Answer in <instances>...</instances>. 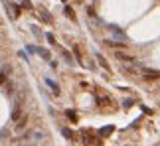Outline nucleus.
Returning a JSON list of instances; mask_svg holds the SVG:
<instances>
[{
  "label": "nucleus",
  "mask_w": 160,
  "mask_h": 146,
  "mask_svg": "<svg viewBox=\"0 0 160 146\" xmlns=\"http://www.w3.org/2000/svg\"><path fill=\"white\" fill-rule=\"evenodd\" d=\"M65 115H67V119H71V120H73V123H75V120H77V116H75V112H73V111H67Z\"/></svg>",
  "instance_id": "10"
},
{
  "label": "nucleus",
  "mask_w": 160,
  "mask_h": 146,
  "mask_svg": "<svg viewBox=\"0 0 160 146\" xmlns=\"http://www.w3.org/2000/svg\"><path fill=\"white\" fill-rule=\"evenodd\" d=\"M45 83H48V85L52 87V91H53L56 95H60V85H56V83H53L52 79H45Z\"/></svg>",
  "instance_id": "5"
},
{
  "label": "nucleus",
  "mask_w": 160,
  "mask_h": 146,
  "mask_svg": "<svg viewBox=\"0 0 160 146\" xmlns=\"http://www.w3.org/2000/svg\"><path fill=\"white\" fill-rule=\"evenodd\" d=\"M117 59L119 61H125V63H134V57L133 55H129V53H123V52H117Z\"/></svg>",
  "instance_id": "3"
},
{
  "label": "nucleus",
  "mask_w": 160,
  "mask_h": 146,
  "mask_svg": "<svg viewBox=\"0 0 160 146\" xmlns=\"http://www.w3.org/2000/svg\"><path fill=\"white\" fill-rule=\"evenodd\" d=\"M40 16H42V18L45 20V22H52V18H49V16L45 14V10H42V12H40Z\"/></svg>",
  "instance_id": "11"
},
{
  "label": "nucleus",
  "mask_w": 160,
  "mask_h": 146,
  "mask_svg": "<svg viewBox=\"0 0 160 146\" xmlns=\"http://www.w3.org/2000/svg\"><path fill=\"white\" fill-rule=\"evenodd\" d=\"M20 119V105L14 107V112H12V120H18Z\"/></svg>",
  "instance_id": "6"
},
{
  "label": "nucleus",
  "mask_w": 160,
  "mask_h": 146,
  "mask_svg": "<svg viewBox=\"0 0 160 146\" xmlns=\"http://www.w3.org/2000/svg\"><path fill=\"white\" fill-rule=\"evenodd\" d=\"M65 14H67V18H71V20H75V14H73V10H71L69 6L65 8Z\"/></svg>",
  "instance_id": "9"
},
{
  "label": "nucleus",
  "mask_w": 160,
  "mask_h": 146,
  "mask_svg": "<svg viewBox=\"0 0 160 146\" xmlns=\"http://www.w3.org/2000/svg\"><path fill=\"white\" fill-rule=\"evenodd\" d=\"M113 132V126H107V128H101V136H109Z\"/></svg>",
  "instance_id": "7"
},
{
  "label": "nucleus",
  "mask_w": 160,
  "mask_h": 146,
  "mask_svg": "<svg viewBox=\"0 0 160 146\" xmlns=\"http://www.w3.org/2000/svg\"><path fill=\"white\" fill-rule=\"evenodd\" d=\"M81 136H83V142H85V144H99L97 136L91 130H81Z\"/></svg>",
  "instance_id": "2"
},
{
  "label": "nucleus",
  "mask_w": 160,
  "mask_h": 146,
  "mask_svg": "<svg viewBox=\"0 0 160 146\" xmlns=\"http://www.w3.org/2000/svg\"><path fill=\"white\" fill-rule=\"evenodd\" d=\"M38 53H40L42 57H45V59H49V52L48 49H38Z\"/></svg>",
  "instance_id": "8"
},
{
  "label": "nucleus",
  "mask_w": 160,
  "mask_h": 146,
  "mask_svg": "<svg viewBox=\"0 0 160 146\" xmlns=\"http://www.w3.org/2000/svg\"><path fill=\"white\" fill-rule=\"evenodd\" d=\"M75 2H83V0H75Z\"/></svg>",
  "instance_id": "13"
},
{
  "label": "nucleus",
  "mask_w": 160,
  "mask_h": 146,
  "mask_svg": "<svg viewBox=\"0 0 160 146\" xmlns=\"http://www.w3.org/2000/svg\"><path fill=\"white\" fill-rule=\"evenodd\" d=\"M61 132H64V136H65L67 140H75V138H77V136H75V132H71L69 128H64Z\"/></svg>",
  "instance_id": "4"
},
{
  "label": "nucleus",
  "mask_w": 160,
  "mask_h": 146,
  "mask_svg": "<svg viewBox=\"0 0 160 146\" xmlns=\"http://www.w3.org/2000/svg\"><path fill=\"white\" fill-rule=\"evenodd\" d=\"M140 73H142V77H144L146 81H152V79L160 77V71H156V69H148V67H142Z\"/></svg>",
  "instance_id": "1"
},
{
  "label": "nucleus",
  "mask_w": 160,
  "mask_h": 146,
  "mask_svg": "<svg viewBox=\"0 0 160 146\" xmlns=\"http://www.w3.org/2000/svg\"><path fill=\"white\" fill-rule=\"evenodd\" d=\"M45 37H48V41H49V44H52V45H53V44H56V37H53L52 34H48V36H45Z\"/></svg>",
  "instance_id": "12"
}]
</instances>
